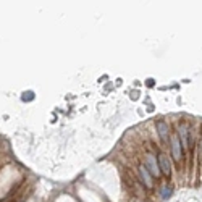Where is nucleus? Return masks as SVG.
I'll return each mask as SVG.
<instances>
[{"label": "nucleus", "mask_w": 202, "mask_h": 202, "mask_svg": "<svg viewBox=\"0 0 202 202\" xmlns=\"http://www.w3.org/2000/svg\"><path fill=\"white\" fill-rule=\"evenodd\" d=\"M146 165H147L146 168L149 170L150 175H154L155 178L160 176V168H158V163H157V160H155L154 155H147V157H146Z\"/></svg>", "instance_id": "f257e3e1"}, {"label": "nucleus", "mask_w": 202, "mask_h": 202, "mask_svg": "<svg viewBox=\"0 0 202 202\" xmlns=\"http://www.w3.org/2000/svg\"><path fill=\"white\" fill-rule=\"evenodd\" d=\"M171 152H173V158L175 160L181 158V142H179L178 136H173L171 138Z\"/></svg>", "instance_id": "f03ea898"}, {"label": "nucleus", "mask_w": 202, "mask_h": 202, "mask_svg": "<svg viewBox=\"0 0 202 202\" xmlns=\"http://www.w3.org/2000/svg\"><path fill=\"white\" fill-rule=\"evenodd\" d=\"M158 168H160V173L163 171L165 175H170V170H171V165H170V160L165 154H160L158 155Z\"/></svg>", "instance_id": "7ed1b4c3"}, {"label": "nucleus", "mask_w": 202, "mask_h": 202, "mask_svg": "<svg viewBox=\"0 0 202 202\" xmlns=\"http://www.w3.org/2000/svg\"><path fill=\"white\" fill-rule=\"evenodd\" d=\"M178 131H179V138H181V144L187 149L189 147V128H187V125H179Z\"/></svg>", "instance_id": "20e7f679"}, {"label": "nucleus", "mask_w": 202, "mask_h": 202, "mask_svg": "<svg viewBox=\"0 0 202 202\" xmlns=\"http://www.w3.org/2000/svg\"><path fill=\"white\" fill-rule=\"evenodd\" d=\"M157 131H158V136L163 142L168 141V125L165 121H158L157 123Z\"/></svg>", "instance_id": "39448f33"}, {"label": "nucleus", "mask_w": 202, "mask_h": 202, "mask_svg": "<svg viewBox=\"0 0 202 202\" xmlns=\"http://www.w3.org/2000/svg\"><path fill=\"white\" fill-rule=\"evenodd\" d=\"M139 175H141L142 181L146 183V186H147V187L152 186V176L149 175V170H147L146 167H144V165H141V167H139Z\"/></svg>", "instance_id": "423d86ee"}, {"label": "nucleus", "mask_w": 202, "mask_h": 202, "mask_svg": "<svg viewBox=\"0 0 202 202\" xmlns=\"http://www.w3.org/2000/svg\"><path fill=\"white\" fill-rule=\"evenodd\" d=\"M21 99L24 100V102H31V100L34 99V92H31V91H28V92H24L23 96H21Z\"/></svg>", "instance_id": "0eeeda50"}, {"label": "nucleus", "mask_w": 202, "mask_h": 202, "mask_svg": "<svg viewBox=\"0 0 202 202\" xmlns=\"http://www.w3.org/2000/svg\"><path fill=\"white\" fill-rule=\"evenodd\" d=\"M170 194H171V189H170L168 186H165L163 189H162V197H163V199H167V197L170 196Z\"/></svg>", "instance_id": "6e6552de"}]
</instances>
